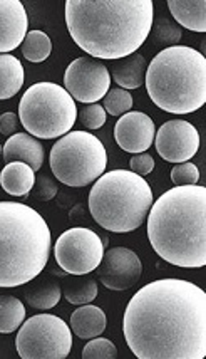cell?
I'll list each match as a JSON object with an SVG mask.
<instances>
[{
  "label": "cell",
  "instance_id": "30",
  "mask_svg": "<svg viewBox=\"0 0 206 359\" xmlns=\"http://www.w3.org/2000/svg\"><path fill=\"white\" fill-rule=\"evenodd\" d=\"M77 113H79V121L83 123V126L88 128V130H99V128L104 126L107 118V113L99 102H92V104L84 106V108L77 111Z\"/></svg>",
  "mask_w": 206,
  "mask_h": 359
},
{
  "label": "cell",
  "instance_id": "22",
  "mask_svg": "<svg viewBox=\"0 0 206 359\" xmlns=\"http://www.w3.org/2000/svg\"><path fill=\"white\" fill-rule=\"evenodd\" d=\"M24 79L22 62L11 54H0V101L14 97L22 89Z\"/></svg>",
  "mask_w": 206,
  "mask_h": 359
},
{
  "label": "cell",
  "instance_id": "29",
  "mask_svg": "<svg viewBox=\"0 0 206 359\" xmlns=\"http://www.w3.org/2000/svg\"><path fill=\"white\" fill-rule=\"evenodd\" d=\"M200 180V170L198 166L184 161V163H178L171 170V182L174 187H186V185H198Z\"/></svg>",
  "mask_w": 206,
  "mask_h": 359
},
{
  "label": "cell",
  "instance_id": "26",
  "mask_svg": "<svg viewBox=\"0 0 206 359\" xmlns=\"http://www.w3.org/2000/svg\"><path fill=\"white\" fill-rule=\"evenodd\" d=\"M102 108L111 116H123L132 108L131 93L121 88L109 89L106 96L102 97Z\"/></svg>",
  "mask_w": 206,
  "mask_h": 359
},
{
  "label": "cell",
  "instance_id": "1",
  "mask_svg": "<svg viewBox=\"0 0 206 359\" xmlns=\"http://www.w3.org/2000/svg\"><path fill=\"white\" fill-rule=\"evenodd\" d=\"M123 332L137 359H203L206 292L183 279L149 282L126 306Z\"/></svg>",
  "mask_w": 206,
  "mask_h": 359
},
{
  "label": "cell",
  "instance_id": "18",
  "mask_svg": "<svg viewBox=\"0 0 206 359\" xmlns=\"http://www.w3.org/2000/svg\"><path fill=\"white\" fill-rule=\"evenodd\" d=\"M104 311L97 306L84 304L71 314V331L81 339H92L106 331Z\"/></svg>",
  "mask_w": 206,
  "mask_h": 359
},
{
  "label": "cell",
  "instance_id": "5",
  "mask_svg": "<svg viewBox=\"0 0 206 359\" xmlns=\"http://www.w3.org/2000/svg\"><path fill=\"white\" fill-rule=\"evenodd\" d=\"M146 89L158 108L191 114L206 102V59L188 46H171L154 55L146 69Z\"/></svg>",
  "mask_w": 206,
  "mask_h": 359
},
{
  "label": "cell",
  "instance_id": "17",
  "mask_svg": "<svg viewBox=\"0 0 206 359\" xmlns=\"http://www.w3.org/2000/svg\"><path fill=\"white\" fill-rule=\"evenodd\" d=\"M62 297V289L55 276H44L41 273L29 282L24 290V301L34 309L49 311L59 304Z\"/></svg>",
  "mask_w": 206,
  "mask_h": 359
},
{
  "label": "cell",
  "instance_id": "20",
  "mask_svg": "<svg viewBox=\"0 0 206 359\" xmlns=\"http://www.w3.org/2000/svg\"><path fill=\"white\" fill-rule=\"evenodd\" d=\"M173 19L184 29L193 32H206V2L205 0H168Z\"/></svg>",
  "mask_w": 206,
  "mask_h": 359
},
{
  "label": "cell",
  "instance_id": "9",
  "mask_svg": "<svg viewBox=\"0 0 206 359\" xmlns=\"http://www.w3.org/2000/svg\"><path fill=\"white\" fill-rule=\"evenodd\" d=\"M71 348V327L54 314L27 319L15 337V349L22 359H66Z\"/></svg>",
  "mask_w": 206,
  "mask_h": 359
},
{
  "label": "cell",
  "instance_id": "12",
  "mask_svg": "<svg viewBox=\"0 0 206 359\" xmlns=\"http://www.w3.org/2000/svg\"><path fill=\"white\" fill-rule=\"evenodd\" d=\"M154 144L163 160L170 163H184L198 153L200 133L184 119H171L154 135Z\"/></svg>",
  "mask_w": 206,
  "mask_h": 359
},
{
  "label": "cell",
  "instance_id": "10",
  "mask_svg": "<svg viewBox=\"0 0 206 359\" xmlns=\"http://www.w3.org/2000/svg\"><path fill=\"white\" fill-rule=\"evenodd\" d=\"M54 255L57 266L69 276H85L96 271L101 264L104 245L94 230L74 226L57 238Z\"/></svg>",
  "mask_w": 206,
  "mask_h": 359
},
{
  "label": "cell",
  "instance_id": "34",
  "mask_svg": "<svg viewBox=\"0 0 206 359\" xmlns=\"http://www.w3.org/2000/svg\"><path fill=\"white\" fill-rule=\"evenodd\" d=\"M0 158H2V147H0Z\"/></svg>",
  "mask_w": 206,
  "mask_h": 359
},
{
  "label": "cell",
  "instance_id": "13",
  "mask_svg": "<svg viewBox=\"0 0 206 359\" xmlns=\"http://www.w3.org/2000/svg\"><path fill=\"white\" fill-rule=\"evenodd\" d=\"M97 277L109 290H128L143 276V264L135 252L126 247H113L102 255Z\"/></svg>",
  "mask_w": 206,
  "mask_h": 359
},
{
  "label": "cell",
  "instance_id": "8",
  "mask_svg": "<svg viewBox=\"0 0 206 359\" xmlns=\"http://www.w3.org/2000/svg\"><path fill=\"white\" fill-rule=\"evenodd\" d=\"M54 177L67 187L81 188L96 182L107 166V153L99 138L88 131H69L50 149Z\"/></svg>",
  "mask_w": 206,
  "mask_h": 359
},
{
  "label": "cell",
  "instance_id": "19",
  "mask_svg": "<svg viewBox=\"0 0 206 359\" xmlns=\"http://www.w3.org/2000/svg\"><path fill=\"white\" fill-rule=\"evenodd\" d=\"M36 183V172L22 161L7 163L0 172V187L12 196H27Z\"/></svg>",
  "mask_w": 206,
  "mask_h": 359
},
{
  "label": "cell",
  "instance_id": "27",
  "mask_svg": "<svg viewBox=\"0 0 206 359\" xmlns=\"http://www.w3.org/2000/svg\"><path fill=\"white\" fill-rule=\"evenodd\" d=\"M153 39L160 44L166 46H174L181 41V29L176 25L173 20L166 19V17H158L153 20Z\"/></svg>",
  "mask_w": 206,
  "mask_h": 359
},
{
  "label": "cell",
  "instance_id": "32",
  "mask_svg": "<svg viewBox=\"0 0 206 359\" xmlns=\"http://www.w3.org/2000/svg\"><path fill=\"white\" fill-rule=\"evenodd\" d=\"M131 172L139 175V177H146L154 170V160L151 155L148 153H139V155H135L130 161Z\"/></svg>",
  "mask_w": 206,
  "mask_h": 359
},
{
  "label": "cell",
  "instance_id": "4",
  "mask_svg": "<svg viewBox=\"0 0 206 359\" xmlns=\"http://www.w3.org/2000/svg\"><path fill=\"white\" fill-rule=\"evenodd\" d=\"M53 247L49 225L32 207L0 202V287L15 289L42 273Z\"/></svg>",
  "mask_w": 206,
  "mask_h": 359
},
{
  "label": "cell",
  "instance_id": "6",
  "mask_svg": "<svg viewBox=\"0 0 206 359\" xmlns=\"http://www.w3.org/2000/svg\"><path fill=\"white\" fill-rule=\"evenodd\" d=\"M151 205V187L130 170L102 173L89 194L92 219L113 233H130L139 229Z\"/></svg>",
  "mask_w": 206,
  "mask_h": 359
},
{
  "label": "cell",
  "instance_id": "3",
  "mask_svg": "<svg viewBox=\"0 0 206 359\" xmlns=\"http://www.w3.org/2000/svg\"><path fill=\"white\" fill-rule=\"evenodd\" d=\"M148 238L163 260L176 267L206 266V188L174 187L149 208Z\"/></svg>",
  "mask_w": 206,
  "mask_h": 359
},
{
  "label": "cell",
  "instance_id": "25",
  "mask_svg": "<svg viewBox=\"0 0 206 359\" xmlns=\"http://www.w3.org/2000/svg\"><path fill=\"white\" fill-rule=\"evenodd\" d=\"M53 53V42L50 37L42 31L27 32L22 42V55L31 62H44Z\"/></svg>",
  "mask_w": 206,
  "mask_h": 359
},
{
  "label": "cell",
  "instance_id": "31",
  "mask_svg": "<svg viewBox=\"0 0 206 359\" xmlns=\"http://www.w3.org/2000/svg\"><path fill=\"white\" fill-rule=\"evenodd\" d=\"M32 191L34 198L39 200V202H49L57 195V183L49 175H41V177L36 178Z\"/></svg>",
  "mask_w": 206,
  "mask_h": 359
},
{
  "label": "cell",
  "instance_id": "21",
  "mask_svg": "<svg viewBox=\"0 0 206 359\" xmlns=\"http://www.w3.org/2000/svg\"><path fill=\"white\" fill-rule=\"evenodd\" d=\"M146 59L143 54L135 53L128 57L113 61V79L121 89H137L144 84Z\"/></svg>",
  "mask_w": 206,
  "mask_h": 359
},
{
  "label": "cell",
  "instance_id": "7",
  "mask_svg": "<svg viewBox=\"0 0 206 359\" xmlns=\"http://www.w3.org/2000/svg\"><path fill=\"white\" fill-rule=\"evenodd\" d=\"M19 119L34 138H62L77 119L76 101L55 83H36L19 102Z\"/></svg>",
  "mask_w": 206,
  "mask_h": 359
},
{
  "label": "cell",
  "instance_id": "14",
  "mask_svg": "<svg viewBox=\"0 0 206 359\" xmlns=\"http://www.w3.org/2000/svg\"><path fill=\"white\" fill-rule=\"evenodd\" d=\"M156 126L148 114L141 111H128L114 125V140L126 153L139 155L151 148Z\"/></svg>",
  "mask_w": 206,
  "mask_h": 359
},
{
  "label": "cell",
  "instance_id": "24",
  "mask_svg": "<svg viewBox=\"0 0 206 359\" xmlns=\"http://www.w3.org/2000/svg\"><path fill=\"white\" fill-rule=\"evenodd\" d=\"M25 320L24 302L14 296H0V334H11Z\"/></svg>",
  "mask_w": 206,
  "mask_h": 359
},
{
  "label": "cell",
  "instance_id": "11",
  "mask_svg": "<svg viewBox=\"0 0 206 359\" xmlns=\"http://www.w3.org/2000/svg\"><path fill=\"white\" fill-rule=\"evenodd\" d=\"M111 86V74L104 62L94 57H77L67 66L64 89L74 101L92 104L106 96Z\"/></svg>",
  "mask_w": 206,
  "mask_h": 359
},
{
  "label": "cell",
  "instance_id": "23",
  "mask_svg": "<svg viewBox=\"0 0 206 359\" xmlns=\"http://www.w3.org/2000/svg\"><path fill=\"white\" fill-rule=\"evenodd\" d=\"M64 297L69 304H91L97 297V282L88 273L85 276H72L71 279L67 277L66 284H64Z\"/></svg>",
  "mask_w": 206,
  "mask_h": 359
},
{
  "label": "cell",
  "instance_id": "2",
  "mask_svg": "<svg viewBox=\"0 0 206 359\" xmlns=\"http://www.w3.org/2000/svg\"><path fill=\"white\" fill-rule=\"evenodd\" d=\"M151 0H67L72 41L94 59L118 61L137 53L151 34Z\"/></svg>",
  "mask_w": 206,
  "mask_h": 359
},
{
  "label": "cell",
  "instance_id": "33",
  "mask_svg": "<svg viewBox=\"0 0 206 359\" xmlns=\"http://www.w3.org/2000/svg\"><path fill=\"white\" fill-rule=\"evenodd\" d=\"M19 130V116L15 113H4L0 116V133L11 138Z\"/></svg>",
  "mask_w": 206,
  "mask_h": 359
},
{
  "label": "cell",
  "instance_id": "15",
  "mask_svg": "<svg viewBox=\"0 0 206 359\" xmlns=\"http://www.w3.org/2000/svg\"><path fill=\"white\" fill-rule=\"evenodd\" d=\"M29 19L20 0H0V54L22 46L27 36Z\"/></svg>",
  "mask_w": 206,
  "mask_h": 359
},
{
  "label": "cell",
  "instance_id": "28",
  "mask_svg": "<svg viewBox=\"0 0 206 359\" xmlns=\"http://www.w3.org/2000/svg\"><path fill=\"white\" fill-rule=\"evenodd\" d=\"M118 358V349L113 341L106 337H92L83 349V359H116Z\"/></svg>",
  "mask_w": 206,
  "mask_h": 359
},
{
  "label": "cell",
  "instance_id": "16",
  "mask_svg": "<svg viewBox=\"0 0 206 359\" xmlns=\"http://www.w3.org/2000/svg\"><path fill=\"white\" fill-rule=\"evenodd\" d=\"M2 158L6 165L12 161H22L31 166L34 172H39L44 163V147L29 133H15L4 144Z\"/></svg>",
  "mask_w": 206,
  "mask_h": 359
}]
</instances>
